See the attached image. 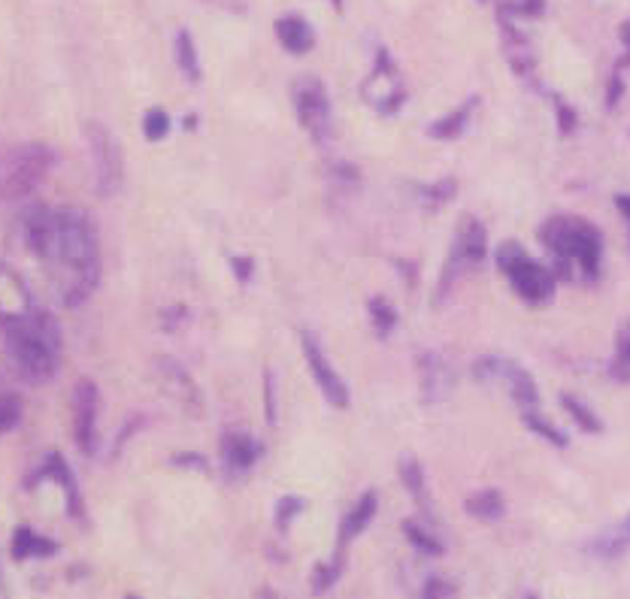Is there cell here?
Returning a JSON list of instances; mask_svg holds the SVG:
<instances>
[{"instance_id": "obj_1", "label": "cell", "mask_w": 630, "mask_h": 599, "mask_svg": "<svg viewBox=\"0 0 630 599\" xmlns=\"http://www.w3.org/2000/svg\"><path fill=\"white\" fill-rule=\"evenodd\" d=\"M25 246L37 255L67 309L92 297L101 282V239L85 209L31 207L22 215Z\"/></svg>"}, {"instance_id": "obj_2", "label": "cell", "mask_w": 630, "mask_h": 599, "mask_svg": "<svg viewBox=\"0 0 630 599\" xmlns=\"http://www.w3.org/2000/svg\"><path fill=\"white\" fill-rule=\"evenodd\" d=\"M3 345H7V357L15 373L31 385L52 381L61 366V352H65L61 327L52 315L39 313V309L3 321Z\"/></svg>"}, {"instance_id": "obj_3", "label": "cell", "mask_w": 630, "mask_h": 599, "mask_svg": "<svg viewBox=\"0 0 630 599\" xmlns=\"http://www.w3.org/2000/svg\"><path fill=\"white\" fill-rule=\"evenodd\" d=\"M539 239L549 248L555 267L564 279H582L597 282L600 263H604V236L585 219L579 215H551L549 222L539 227Z\"/></svg>"}, {"instance_id": "obj_4", "label": "cell", "mask_w": 630, "mask_h": 599, "mask_svg": "<svg viewBox=\"0 0 630 599\" xmlns=\"http://www.w3.org/2000/svg\"><path fill=\"white\" fill-rule=\"evenodd\" d=\"M55 167V152L43 143L19 145L0 167V197L3 200H22L34 195L39 185L49 179Z\"/></svg>"}, {"instance_id": "obj_5", "label": "cell", "mask_w": 630, "mask_h": 599, "mask_svg": "<svg viewBox=\"0 0 630 599\" xmlns=\"http://www.w3.org/2000/svg\"><path fill=\"white\" fill-rule=\"evenodd\" d=\"M498 267L500 273L510 279L512 291L530 306H542V303H549L555 297V287H558L555 285V273L549 267L534 261L518 243H503L498 248Z\"/></svg>"}, {"instance_id": "obj_6", "label": "cell", "mask_w": 630, "mask_h": 599, "mask_svg": "<svg viewBox=\"0 0 630 599\" xmlns=\"http://www.w3.org/2000/svg\"><path fill=\"white\" fill-rule=\"evenodd\" d=\"M488 258V234L479 219H460L458 231H455V243H452V251H448V261L443 267V275H440V285H436V294H433V303H443L455 279L467 270H476L482 267Z\"/></svg>"}, {"instance_id": "obj_7", "label": "cell", "mask_w": 630, "mask_h": 599, "mask_svg": "<svg viewBox=\"0 0 630 599\" xmlns=\"http://www.w3.org/2000/svg\"><path fill=\"white\" fill-rule=\"evenodd\" d=\"M291 101H294V113H298L303 131L310 133L315 143H330L334 140V106H330L325 82L315 77L294 79Z\"/></svg>"}, {"instance_id": "obj_8", "label": "cell", "mask_w": 630, "mask_h": 599, "mask_svg": "<svg viewBox=\"0 0 630 599\" xmlns=\"http://www.w3.org/2000/svg\"><path fill=\"white\" fill-rule=\"evenodd\" d=\"M85 133H89V149H92L97 197H116L125 185V155H121L116 133L101 121H89Z\"/></svg>"}, {"instance_id": "obj_9", "label": "cell", "mask_w": 630, "mask_h": 599, "mask_svg": "<svg viewBox=\"0 0 630 599\" xmlns=\"http://www.w3.org/2000/svg\"><path fill=\"white\" fill-rule=\"evenodd\" d=\"M472 373H476L479 381H486V385H491V381L503 385V388L510 391L512 400L522 406L525 412L527 409H537L539 406L537 381H534V376L527 373L525 366L512 364V361L498 357V354H488V357H479V361H476Z\"/></svg>"}, {"instance_id": "obj_10", "label": "cell", "mask_w": 630, "mask_h": 599, "mask_svg": "<svg viewBox=\"0 0 630 599\" xmlns=\"http://www.w3.org/2000/svg\"><path fill=\"white\" fill-rule=\"evenodd\" d=\"M97 415H101V391L92 378H82L73 391V439L85 457L97 455V445H101Z\"/></svg>"}, {"instance_id": "obj_11", "label": "cell", "mask_w": 630, "mask_h": 599, "mask_svg": "<svg viewBox=\"0 0 630 599\" xmlns=\"http://www.w3.org/2000/svg\"><path fill=\"white\" fill-rule=\"evenodd\" d=\"M364 101H368L380 116H394V113H400V106L407 101L400 73H397V67L392 64V58L385 52H380L373 73H370L368 82H364Z\"/></svg>"}, {"instance_id": "obj_12", "label": "cell", "mask_w": 630, "mask_h": 599, "mask_svg": "<svg viewBox=\"0 0 630 599\" xmlns=\"http://www.w3.org/2000/svg\"><path fill=\"white\" fill-rule=\"evenodd\" d=\"M301 349H303V357H306V366H310V373H313V378H315V385H318V391H322V397H325L334 409H346V406H349V388H346L342 376L328 361L325 349L315 342L313 333H306V330H303Z\"/></svg>"}, {"instance_id": "obj_13", "label": "cell", "mask_w": 630, "mask_h": 599, "mask_svg": "<svg viewBox=\"0 0 630 599\" xmlns=\"http://www.w3.org/2000/svg\"><path fill=\"white\" fill-rule=\"evenodd\" d=\"M419 373H421V397L424 403L436 406L446 400L452 388H455V373L443 354L424 352L419 354Z\"/></svg>"}, {"instance_id": "obj_14", "label": "cell", "mask_w": 630, "mask_h": 599, "mask_svg": "<svg viewBox=\"0 0 630 599\" xmlns=\"http://www.w3.org/2000/svg\"><path fill=\"white\" fill-rule=\"evenodd\" d=\"M264 455V445L261 439H255L252 433L243 431H231L222 436V460L228 472H234V475H243V472H249Z\"/></svg>"}, {"instance_id": "obj_15", "label": "cell", "mask_w": 630, "mask_h": 599, "mask_svg": "<svg viewBox=\"0 0 630 599\" xmlns=\"http://www.w3.org/2000/svg\"><path fill=\"white\" fill-rule=\"evenodd\" d=\"M158 373L164 378V388L173 394V400H179L183 409H188L191 415H203V400H200V391L191 381V376L185 373L183 364H176L171 357H161L158 361Z\"/></svg>"}, {"instance_id": "obj_16", "label": "cell", "mask_w": 630, "mask_h": 599, "mask_svg": "<svg viewBox=\"0 0 630 599\" xmlns=\"http://www.w3.org/2000/svg\"><path fill=\"white\" fill-rule=\"evenodd\" d=\"M31 309H34V300H31L25 282L7 263H0V321L22 318Z\"/></svg>"}, {"instance_id": "obj_17", "label": "cell", "mask_w": 630, "mask_h": 599, "mask_svg": "<svg viewBox=\"0 0 630 599\" xmlns=\"http://www.w3.org/2000/svg\"><path fill=\"white\" fill-rule=\"evenodd\" d=\"M376 512H380V494H376V491L361 494V500H358V503L349 508V515L342 518L337 548H346L349 542H354L358 536L364 533L370 524H373V518H376Z\"/></svg>"}, {"instance_id": "obj_18", "label": "cell", "mask_w": 630, "mask_h": 599, "mask_svg": "<svg viewBox=\"0 0 630 599\" xmlns=\"http://www.w3.org/2000/svg\"><path fill=\"white\" fill-rule=\"evenodd\" d=\"M276 37L282 49L291 55H306L315 46V31L303 15H282L276 19Z\"/></svg>"}, {"instance_id": "obj_19", "label": "cell", "mask_w": 630, "mask_h": 599, "mask_svg": "<svg viewBox=\"0 0 630 599\" xmlns=\"http://www.w3.org/2000/svg\"><path fill=\"white\" fill-rule=\"evenodd\" d=\"M39 479H49V482L65 494L67 500V512L70 515H79V488H77V479H73V472H70V467H67V460L61 455H49L46 457V463H43V469L37 472Z\"/></svg>"}, {"instance_id": "obj_20", "label": "cell", "mask_w": 630, "mask_h": 599, "mask_svg": "<svg viewBox=\"0 0 630 599\" xmlns=\"http://www.w3.org/2000/svg\"><path fill=\"white\" fill-rule=\"evenodd\" d=\"M588 551L600 561H618L630 551V515L625 521H618L616 527H609L604 533L597 536L588 545Z\"/></svg>"}, {"instance_id": "obj_21", "label": "cell", "mask_w": 630, "mask_h": 599, "mask_svg": "<svg viewBox=\"0 0 630 599\" xmlns=\"http://www.w3.org/2000/svg\"><path fill=\"white\" fill-rule=\"evenodd\" d=\"M400 479H404V488L409 491V496L419 503L421 515L428 518V521H433V500H431V491H428V479H424V469H421V463L416 460V457H404L400 460Z\"/></svg>"}, {"instance_id": "obj_22", "label": "cell", "mask_w": 630, "mask_h": 599, "mask_svg": "<svg viewBox=\"0 0 630 599\" xmlns=\"http://www.w3.org/2000/svg\"><path fill=\"white\" fill-rule=\"evenodd\" d=\"M476 106H479V97H470V101H464V104L455 109V113H448V116L436 118L428 133H431V140H440V143H448V140H458L464 128H467V121L476 113Z\"/></svg>"}, {"instance_id": "obj_23", "label": "cell", "mask_w": 630, "mask_h": 599, "mask_svg": "<svg viewBox=\"0 0 630 599\" xmlns=\"http://www.w3.org/2000/svg\"><path fill=\"white\" fill-rule=\"evenodd\" d=\"M58 545H55L52 539H46V536L34 533L31 527H19L13 536V557L15 561H27V557H52Z\"/></svg>"}, {"instance_id": "obj_24", "label": "cell", "mask_w": 630, "mask_h": 599, "mask_svg": "<svg viewBox=\"0 0 630 599\" xmlns=\"http://www.w3.org/2000/svg\"><path fill=\"white\" fill-rule=\"evenodd\" d=\"M503 49H506V58L515 73H530L534 70V52L527 46V39L518 34V27H512L506 19H503Z\"/></svg>"}, {"instance_id": "obj_25", "label": "cell", "mask_w": 630, "mask_h": 599, "mask_svg": "<svg viewBox=\"0 0 630 599\" xmlns=\"http://www.w3.org/2000/svg\"><path fill=\"white\" fill-rule=\"evenodd\" d=\"M467 515H472L476 521H500L503 518V512H506V503H503V494L494 491V488H486V491H479V494L467 496Z\"/></svg>"}, {"instance_id": "obj_26", "label": "cell", "mask_w": 630, "mask_h": 599, "mask_svg": "<svg viewBox=\"0 0 630 599\" xmlns=\"http://www.w3.org/2000/svg\"><path fill=\"white\" fill-rule=\"evenodd\" d=\"M173 52H176V64H179V70L185 73V79H188V82H200V58H197V46L188 31L176 34Z\"/></svg>"}, {"instance_id": "obj_27", "label": "cell", "mask_w": 630, "mask_h": 599, "mask_svg": "<svg viewBox=\"0 0 630 599\" xmlns=\"http://www.w3.org/2000/svg\"><path fill=\"white\" fill-rule=\"evenodd\" d=\"M561 406H564V412L573 421H576L579 431L585 433H604V421L591 412V406H585L579 397H573V394H561Z\"/></svg>"}, {"instance_id": "obj_28", "label": "cell", "mask_w": 630, "mask_h": 599, "mask_svg": "<svg viewBox=\"0 0 630 599\" xmlns=\"http://www.w3.org/2000/svg\"><path fill=\"white\" fill-rule=\"evenodd\" d=\"M404 536L409 539V545L421 551V554H428V557H440V554H443V542H440L424 524L404 521Z\"/></svg>"}, {"instance_id": "obj_29", "label": "cell", "mask_w": 630, "mask_h": 599, "mask_svg": "<svg viewBox=\"0 0 630 599\" xmlns=\"http://www.w3.org/2000/svg\"><path fill=\"white\" fill-rule=\"evenodd\" d=\"M455 195H458V183H455V179H440V183L433 185H419V191H416V197H419V203L424 209H440Z\"/></svg>"}, {"instance_id": "obj_30", "label": "cell", "mask_w": 630, "mask_h": 599, "mask_svg": "<svg viewBox=\"0 0 630 599\" xmlns=\"http://www.w3.org/2000/svg\"><path fill=\"white\" fill-rule=\"evenodd\" d=\"M368 313L370 321H373V327H376V333H380L382 339L388 337L394 327H397V309H394L385 297H370Z\"/></svg>"}, {"instance_id": "obj_31", "label": "cell", "mask_w": 630, "mask_h": 599, "mask_svg": "<svg viewBox=\"0 0 630 599\" xmlns=\"http://www.w3.org/2000/svg\"><path fill=\"white\" fill-rule=\"evenodd\" d=\"M342 548H337V554H334V561L328 563H318L313 569V590L315 594H325V590H330V587L340 582L342 575Z\"/></svg>"}, {"instance_id": "obj_32", "label": "cell", "mask_w": 630, "mask_h": 599, "mask_svg": "<svg viewBox=\"0 0 630 599\" xmlns=\"http://www.w3.org/2000/svg\"><path fill=\"white\" fill-rule=\"evenodd\" d=\"M525 424L530 427V431L537 433V436H542L546 443L555 445V448H567V443H570V439H567V433L558 431V427L551 424L549 418L539 415L537 409H527V412H525Z\"/></svg>"}, {"instance_id": "obj_33", "label": "cell", "mask_w": 630, "mask_h": 599, "mask_svg": "<svg viewBox=\"0 0 630 599\" xmlns=\"http://www.w3.org/2000/svg\"><path fill=\"white\" fill-rule=\"evenodd\" d=\"M609 376L618 381H630V327H625L616 339V361L609 366Z\"/></svg>"}, {"instance_id": "obj_34", "label": "cell", "mask_w": 630, "mask_h": 599, "mask_svg": "<svg viewBox=\"0 0 630 599\" xmlns=\"http://www.w3.org/2000/svg\"><path fill=\"white\" fill-rule=\"evenodd\" d=\"M143 133H145V140H152V143L164 140V137L171 133V116H167L161 106L149 109V113L143 116Z\"/></svg>"}, {"instance_id": "obj_35", "label": "cell", "mask_w": 630, "mask_h": 599, "mask_svg": "<svg viewBox=\"0 0 630 599\" xmlns=\"http://www.w3.org/2000/svg\"><path fill=\"white\" fill-rule=\"evenodd\" d=\"M306 503H303L301 496H285V500H279L276 503V524L282 527V530H289V524L294 515H301Z\"/></svg>"}, {"instance_id": "obj_36", "label": "cell", "mask_w": 630, "mask_h": 599, "mask_svg": "<svg viewBox=\"0 0 630 599\" xmlns=\"http://www.w3.org/2000/svg\"><path fill=\"white\" fill-rule=\"evenodd\" d=\"M22 421V406L15 397H3L0 400V433H10Z\"/></svg>"}, {"instance_id": "obj_37", "label": "cell", "mask_w": 630, "mask_h": 599, "mask_svg": "<svg viewBox=\"0 0 630 599\" xmlns=\"http://www.w3.org/2000/svg\"><path fill=\"white\" fill-rule=\"evenodd\" d=\"M276 378H273V373L267 369L264 373V412H267V424H276Z\"/></svg>"}, {"instance_id": "obj_38", "label": "cell", "mask_w": 630, "mask_h": 599, "mask_svg": "<svg viewBox=\"0 0 630 599\" xmlns=\"http://www.w3.org/2000/svg\"><path fill=\"white\" fill-rule=\"evenodd\" d=\"M421 594H424V597H455V594H458V587L452 585V582H443V578H436V575H433V578H428V585L421 587Z\"/></svg>"}, {"instance_id": "obj_39", "label": "cell", "mask_w": 630, "mask_h": 599, "mask_svg": "<svg viewBox=\"0 0 630 599\" xmlns=\"http://www.w3.org/2000/svg\"><path fill=\"white\" fill-rule=\"evenodd\" d=\"M555 106H558V128H561V133L576 131V113L564 101H555Z\"/></svg>"}, {"instance_id": "obj_40", "label": "cell", "mask_w": 630, "mask_h": 599, "mask_svg": "<svg viewBox=\"0 0 630 599\" xmlns=\"http://www.w3.org/2000/svg\"><path fill=\"white\" fill-rule=\"evenodd\" d=\"M625 94V79H621V64L612 70V79H609V92H606V106H616Z\"/></svg>"}, {"instance_id": "obj_41", "label": "cell", "mask_w": 630, "mask_h": 599, "mask_svg": "<svg viewBox=\"0 0 630 599\" xmlns=\"http://www.w3.org/2000/svg\"><path fill=\"white\" fill-rule=\"evenodd\" d=\"M173 463H176V467L200 469V472H207V469H210V463H207V460H203L200 455H195V451H185V455L173 457Z\"/></svg>"}, {"instance_id": "obj_42", "label": "cell", "mask_w": 630, "mask_h": 599, "mask_svg": "<svg viewBox=\"0 0 630 599\" xmlns=\"http://www.w3.org/2000/svg\"><path fill=\"white\" fill-rule=\"evenodd\" d=\"M231 267H234V273H236V279H240V282H249L252 270H255L249 258H231Z\"/></svg>"}, {"instance_id": "obj_43", "label": "cell", "mask_w": 630, "mask_h": 599, "mask_svg": "<svg viewBox=\"0 0 630 599\" xmlns=\"http://www.w3.org/2000/svg\"><path fill=\"white\" fill-rule=\"evenodd\" d=\"M616 207H618V212L625 215V222H628V227H630V195H618Z\"/></svg>"}, {"instance_id": "obj_44", "label": "cell", "mask_w": 630, "mask_h": 599, "mask_svg": "<svg viewBox=\"0 0 630 599\" xmlns=\"http://www.w3.org/2000/svg\"><path fill=\"white\" fill-rule=\"evenodd\" d=\"M621 39H625V46H628V55H630V22L628 25H621Z\"/></svg>"}, {"instance_id": "obj_45", "label": "cell", "mask_w": 630, "mask_h": 599, "mask_svg": "<svg viewBox=\"0 0 630 599\" xmlns=\"http://www.w3.org/2000/svg\"><path fill=\"white\" fill-rule=\"evenodd\" d=\"M479 3H486V0H479Z\"/></svg>"}]
</instances>
